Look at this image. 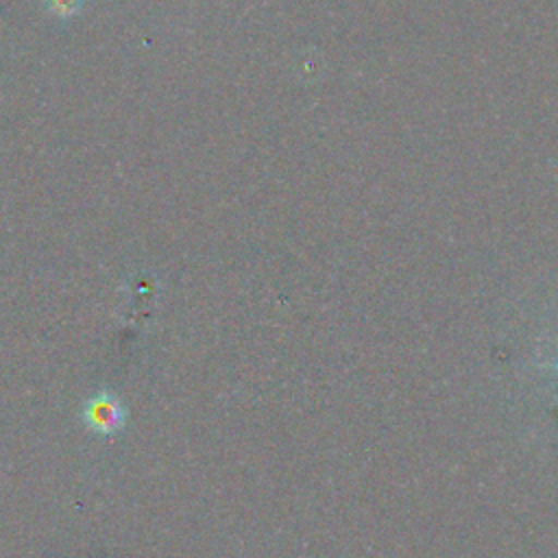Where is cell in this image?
Wrapping results in <instances>:
<instances>
[{"instance_id": "3957f363", "label": "cell", "mask_w": 558, "mask_h": 558, "mask_svg": "<svg viewBox=\"0 0 558 558\" xmlns=\"http://www.w3.org/2000/svg\"><path fill=\"white\" fill-rule=\"evenodd\" d=\"M551 368H558V364H551Z\"/></svg>"}, {"instance_id": "7a4b0ae2", "label": "cell", "mask_w": 558, "mask_h": 558, "mask_svg": "<svg viewBox=\"0 0 558 558\" xmlns=\"http://www.w3.org/2000/svg\"><path fill=\"white\" fill-rule=\"evenodd\" d=\"M50 11H54L57 15H70L81 7V0H46Z\"/></svg>"}, {"instance_id": "6da1fadb", "label": "cell", "mask_w": 558, "mask_h": 558, "mask_svg": "<svg viewBox=\"0 0 558 558\" xmlns=\"http://www.w3.org/2000/svg\"><path fill=\"white\" fill-rule=\"evenodd\" d=\"M124 410L120 401L111 395H96L85 405V423L89 429H96L100 434H113L122 427Z\"/></svg>"}]
</instances>
